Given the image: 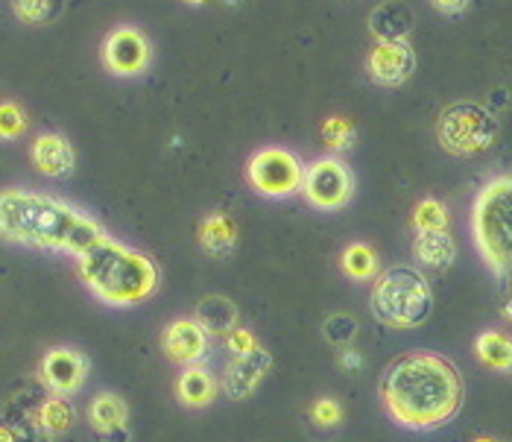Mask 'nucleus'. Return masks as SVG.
<instances>
[{
  "instance_id": "obj_1",
  "label": "nucleus",
  "mask_w": 512,
  "mask_h": 442,
  "mask_svg": "<svg viewBox=\"0 0 512 442\" xmlns=\"http://www.w3.org/2000/svg\"><path fill=\"white\" fill-rule=\"evenodd\" d=\"M378 393L395 425L407 431H436L463 410L466 381L457 363L419 349L384 369Z\"/></svg>"
},
{
  "instance_id": "obj_2",
  "label": "nucleus",
  "mask_w": 512,
  "mask_h": 442,
  "mask_svg": "<svg viewBox=\"0 0 512 442\" xmlns=\"http://www.w3.org/2000/svg\"><path fill=\"white\" fill-rule=\"evenodd\" d=\"M0 238L33 249L68 252L77 258L106 238L103 226L71 202L21 188L0 191Z\"/></svg>"
},
{
  "instance_id": "obj_3",
  "label": "nucleus",
  "mask_w": 512,
  "mask_h": 442,
  "mask_svg": "<svg viewBox=\"0 0 512 442\" xmlns=\"http://www.w3.org/2000/svg\"><path fill=\"white\" fill-rule=\"evenodd\" d=\"M77 273L85 287L112 308H132L150 299L158 287L156 261L109 235L77 255Z\"/></svg>"
},
{
  "instance_id": "obj_4",
  "label": "nucleus",
  "mask_w": 512,
  "mask_h": 442,
  "mask_svg": "<svg viewBox=\"0 0 512 442\" xmlns=\"http://www.w3.org/2000/svg\"><path fill=\"white\" fill-rule=\"evenodd\" d=\"M472 238L492 276L512 287V176H498L477 191Z\"/></svg>"
},
{
  "instance_id": "obj_5",
  "label": "nucleus",
  "mask_w": 512,
  "mask_h": 442,
  "mask_svg": "<svg viewBox=\"0 0 512 442\" xmlns=\"http://www.w3.org/2000/svg\"><path fill=\"white\" fill-rule=\"evenodd\" d=\"M369 311L372 317L395 328V331H410L431 320L434 314V290L425 279L422 270L395 264L390 270L378 273L369 293Z\"/></svg>"
},
{
  "instance_id": "obj_6",
  "label": "nucleus",
  "mask_w": 512,
  "mask_h": 442,
  "mask_svg": "<svg viewBox=\"0 0 512 442\" xmlns=\"http://www.w3.org/2000/svg\"><path fill=\"white\" fill-rule=\"evenodd\" d=\"M498 118L480 103H451L436 121V141L445 153L469 159L498 141Z\"/></svg>"
},
{
  "instance_id": "obj_7",
  "label": "nucleus",
  "mask_w": 512,
  "mask_h": 442,
  "mask_svg": "<svg viewBox=\"0 0 512 442\" xmlns=\"http://www.w3.org/2000/svg\"><path fill=\"white\" fill-rule=\"evenodd\" d=\"M246 179L261 197L281 200L302 191L305 167L284 147H264L246 164Z\"/></svg>"
},
{
  "instance_id": "obj_8",
  "label": "nucleus",
  "mask_w": 512,
  "mask_h": 442,
  "mask_svg": "<svg viewBox=\"0 0 512 442\" xmlns=\"http://www.w3.org/2000/svg\"><path fill=\"white\" fill-rule=\"evenodd\" d=\"M355 194V176L340 159H316L302 179V197L319 211L346 208Z\"/></svg>"
},
{
  "instance_id": "obj_9",
  "label": "nucleus",
  "mask_w": 512,
  "mask_h": 442,
  "mask_svg": "<svg viewBox=\"0 0 512 442\" xmlns=\"http://www.w3.org/2000/svg\"><path fill=\"white\" fill-rule=\"evenodd\" d=\"M103 65L115 77L144 74L150 65V41L135 27H118L103 41Z\"/></svg>"
},
{
  "instance_id": "obj_10",
  "label": "nucleus",
  "mask_w": 512,
  "mask_h": 442,
  "mask_svg": "<svg viewBox=\"0 0 512 442\" xmlns=\"http://www.w3.org/2000/svg\"><path fill=\"white\" fill-rule=\"evenodd\" d=\"M88 358L77 352V349H50L39 363V381L53 393V396H74L82 390L85 378H88Z\"/></svg>"
},
{
  "instance_id": "obj_11",
  "label": "nucleus",
  "mask_w": 512,
  "mask_h": 442,
  "mask_svg": "<svg viewBox=\"0 0 512 442\" xmlns=\"http://www.w3.org/2000/svg\"><path fill=\"white\" fill-rule=\"evenodd\" d=\"M161 349L179 366H197L211 352V334L194 317H179L164 328Z\"/></svg>"
},
{
  "instance_id": "obj_12",
  "label": "nucleus",
  "mask_w": 512,
  "mask_h": 442,
  "mask_svg": "<svg viewBox=\"0 0 512 442\" xmlns=\"http://www.w3.org/2000/svg\"><path fill=\"white\" fill-rule=\"evenodd\" d=\"M369 80L384 85V88H398L413 77L416 71V53L407 44V39L378 41V47L369 53L366 62Z\"/></svg>"
},
{
  "instance_id": "obj_13",
  "label": "nucleus",
  "mask_w": 512,
  "mask_h": 442,
  "mask_svg": "<svg viewBox=\"0 0 512 442\" xmlns=\"http://www.w3.org/2000/svg\"><path fill=\"white\" fill-rule=\"evenodd\" d=\"M270 369H273V355L264 346L252 349L249 355H237L223 369V393L232 402L252 399L255 390L261 387V381L270 375Z\"/></svg>"
},
{
  "instance_id": "obj_14",
  "label": "nucleus",
  "mask_w": 512,
  "mask_h": 442,
  "mask_svg": "<svg viewBox=\"0 0 512 442\" xmlns=\"http://www.w3.org/2000/svg\"><path fill=\"white\" fill-rule=\"evenodd\" d=\"M33 164L39 167V173L44 176H53V179H62L74 170L77 164V156H74V147L65 135H56V132H47V135H39L33 141Z\"/></svg>"
},
{
  "instance_id": "obj_15",
  "label": "nucleus",
  "mask_w": 512,
  "mask_h": 442,
  "mask_svg": "<svg viewBox=\"0 0 512 442\" xmlns=\"http://www.w3.org/2000/svg\"><path fill=\"white\" fill-rule=\"evenodd\" d=\"M217 390H220V384H217L214 372L205 369L202 363L185 366L179 372V378H176V399L185 404V407H191V410L208 407V404L217 399Z\"/></svg>"
},
{
  "instance_id": "obj_16",
  "label": "nucleus",
  "mask_w": 512,
  "mask_h": 442,
  "mask_svg": "<svg viewBox=\"0 0 512 442\" xmlns=\"http://www.w3.org/2000/svg\"><path fill=\"white\" fill-rule=\"evenodd\" d=\"M194 320L211 334V337H229L240 322V311L229 296L220 293H208L197 302Z\"/></svg>"
},
{
  "instance_id": "obj_17",
  "label": "nucleus",
  "mask_w": 512,
  "mask_h": 442,
  "mask_svg": "<svg viewBox=\"0 0 512 442\" xmlns=\"http://www.w3.org/2000/svg\"><path fill=\"white\" fill-rule=\"evenodd\" d=\"M199 246H202L205 255H211L217 261L232 258L237 249V226L232 223V217H226L220 211L208 214L199 223Z\"/></svg>"
},
{
  "instance_id": "obj_18",
  "label": "nucleus",
  "mask_w": 512,
  "mask_h": 442,
  "mask_svg": "<svg viewBox=\"0 0 512 442\" xmlns=\"http://www.w3.org/2000/svg\"><path fill=\"white\" fill-rule=\"evenodd\" d=\"M413 255L428 270H448L457 261V241L448 232H422L413 241Z\"/></svg>"
},
{
  "instance_id": "obj_19",
  "label": "nucleus",
  "mask_w": 512,
  "mask_h": 442,
  "mask_svg": "<svg viewBox=\"0 0 512 442\" xmlns=\"http://www.w3.org/2000/svg\"><path fill=\"white\" fill-rule=\"evenodd\" d=\"M474 355L477 361L483 363L486 369L492 372H504L512 375V337L504 331H480L477 340H474Z\"/></svg>"
},
{
  "instance_id": "obj_20",
  "label": "nucleus",
  "mask_w": 512,
  "mask_h": 442,
  "mask_svg": "<svg viewBox=\"0 0 512 442\" xmlns=\"http://www.w3.org/2000/svg\"><path fill=\"white\" fill-rule=\"evenodd\" d=\"M88 422L103 437H115L129 422V407L115 393H100L88 407Z\"/></svg>"
},
{
  "instance_id": "obj_21",
  "label": "nucleus",
  "mask_w": 512,
  "mask_h": 442,
  "mask_svg": "<svg viewBox=\"0 0 512 442\" xmlns=\"http://www.w3.org/2000/svg\"><path fill=\"white\" fill-rule=\"evenodd\" d=\"M369 30L378 36V41L404 39L413 30V12L401 0H390V3H384V6H378L372 12Z\"/></svg>"
},
{
  "instance_id": "obj_22",
  "label": "nucleus",
  "mask_w": 512,
  "mask_h": 442,
  "mask_svg": "<svg viewBox=\"0 0 512 442\" xmlns=\"http://www.w3.org/2000/svg\"><path fill=\"white\" fill-rule=\"evenodd\" d=\"M378 252L369 243H349L340 252V270L352 282H375L378 279Z\"/></svg>"
},
{
  "instance_id": "obj_23",
  "label": "nucleus",
  "mask_w": 512,
  "mask_h": 442,
  "mask_svg": "<svg viewBox=\"0 0 512 442\" xmlns=\"http://www.w3.org/2000/svg\"><path fill=\"white\" fill-rule=\"evenodd\" d=\"M74 419H77L74 404L68 402V399H62V396H53V399H47L39 407V425L47 434H65V431H71Z\"/></svg>"
},
{
  "instance_id": "obj_24",
  "label": "nucleus",
  "mask_w": 512,
  "mask_h": 442,
  "mask_svg": "<svg viewBox=\"0 0 512 442\" xmlns=\"http://www.w3.org/2000/svg\"><path fill=\"white\" fill-rule=\"evenodd\" d=\"M448 205L445 202L434 200H422L416 208H413V229L422 235V232H448Z\"/></svg>"
},
{
  "instance_id": "obj_25",
  "label": "nucleus",
  "mask_w": 512,
  "mask_h": 442,
  "mask_svg": "<svg viewBox=\"0 0 512 442\" xmlns=\"http://www.w3.org/2000/svg\"><path fill=\"white\" fill-rule=\"evenodd\" d=\"M360 334V325L352 314H331L322 320V337L325 343L337 346V349H349Z\"/></svg>"
},
{
  "instance_id": "obj_26",
  "label": "nucleus",
  "mask_w": 512,
  "mask_h": 442,
  "mask_svg": "<svg viewBox=\"0 0 512 442\" xmlns=\"http://www.w3.org/2000/svg\"><path fill=\"white\" fill-rule=\"evenodd\" d=\"M355 138L357 129L349 118H328V121L322 123V141H325V147L334 150V153L352 150V147H355Z\"/></svg>"
},
{
  "instance_id": "obj_27",
  "label": "nucleus",
  "mask_w": 512,
  "mask_h": 442,
  "mask_svg": "<svg viewBox=\"0 0 512 442\" xmlns=\"http://www.w3.org/2000/svg\"><path fill=\"white\" fill-rule=\"evenodd\" d=\"M12 9L24 24H44L56 15L59 0H12Z\"/></svg>"
},
{
  "instance_id": "obj_28",
  "label": "nucleus",
  "mask_w": 512,
  "mask_h": 442,
  "mask_svg": "<svg viewBox=\"0 0 512 442\" xmlns=\"http://www.w3.org/2000/svg\"><path fill=\"white\" fill-rule=\"evenodd\" d=\"M27 132V115L18 103L3 100L0 103V141H12L21 138Z\"/></svg>"
},
{
  "instance_id": "obj_29",
  "label": "nucleus",
  "mask_w": 512,
  "mask_h": 442,
  "mask_svg": "<svg viewBox=\"0 0 512 442\" xmlns=\"http://www.w3.org/2000/svg\"><path fill=\"white\" fill-rule=\"evenodd\" d=\"M343 404L337 402V399H331V396H322V399H316L311 404V419H314L319 428H337L340 422H343Z\"/></svg>"
},
{
  "instance_id": "obj_30",
  "label": "nucleus",
  "mask_w": 512,
  "mask_h": 442,
  "mask_svg": "<svg viewBox=\"0 0 512 442\" xmlns=\"http://www.w3.org/2000/svg\"><path fill=\"white\" fill-rule=\"evenodd\" d=\"M226 349L232 352V358H237V355H249L252 349H258V340H255V334H252L249 328H240V325H237L235 331L226 337Z\"/></svg>"
},
{
  "instance_id": "obj_31",
  "label": "nucleus",
  "mask_w": 512,
  "mask_h": 442,
  "mask_svg": "<svg viewBox=\"0 0 512 442\" xmlns=\"http://www.w3.org/2000/svg\"><path fill=\"white\" fill-rule=\"evenodd\" d=\"M363 366V355L357 352V349H343L340 352V369H346V372H355V369H360Z\"/></svg>"
},
{
  "instance_id": "obj_32",
  "label": "nucleus",
  "mask_w": 512,
  "mask_h": 442,
  "mask_svg": "<svg viewBox=\"0 0 512 442\" xmlns=\"http://www.w3.org/2000/svg\"><path fill=\"white\" fill-rule=\"evenodd\" d=\"M439 12H445V15H457V12H463L472 0H431Z\"/></svg>"
},
{
  "instance_id": "obj_33",
  "label": "nucleus",
  "mask_w": 512,
  "mask_h": 442,
  "mask_svg": "<svg viewBox=\"0 0 512 442\" xmlns=\"http://www.w3.org/2000/svg\"><path fill=\"white\" fill-rule=\"evenodd\" d=\"M0 442H18L15 440V434H12V428H3V425H0Z\"/></svg>"
},
{
  "instance_id": "obj_34",
  "label": "nucleus",
  "mask_w": 512,
  "mask_h": 442,
  "mask_svg": "<svg viewBox=\"0 0 512 442\" xmlns=\"http://www.w3.org/2000/svg\"><path fill=\"white\" fill-rule=\"evenodd\" d=\"M504 320H507L512 325V296H510V299H507V302H504Z\"/></svg>"
},
{
  "instance_id": "obj_35",
  "label": "nucleus",
  "mask_w": 512,
  "mask_h": 442,
  "mask_svg": "<svg viewBox=\"0 0 512 442\" xmlns=\"http://www.w3.org/2000/svg\"><path fill=\"white\" fill-rule=\"evenodd\" d=\"M474 442H498V440H495V437H477Z\"/></svg>"
},
{
  "instance_id": "obj_36",
  "label": "nucleus",
  "mask_w": 512,
  "mask_h": 442,
  "mask_svg": "<svg viewBox=\"0 0 512 442\" xmlns=\"http://www.w3.org/2000/svg\"><path fill=\"white\" fill-rule=\"evenodd\" d=\"M188 3H205V0H188Z\"/></svg>"
}]
</instances>
